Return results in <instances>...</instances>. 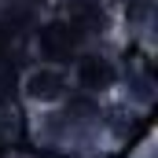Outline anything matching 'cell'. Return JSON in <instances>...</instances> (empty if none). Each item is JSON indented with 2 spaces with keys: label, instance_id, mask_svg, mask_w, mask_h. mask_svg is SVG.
<instances>
[{
  "label": "cell",
  "instance_id": "cell-1",
  "mask_svg": "<svg viewBox=\"0 0 158 158\" xmlns=\"http://www.w3.org/2000/svg\"><path fill=\"white\" fill-rule=\"evenodd\" d=\"M70 74H66V63H33L22 81H19V96L30 110H40V107H59L66 103L70 96Z\"/></svg>",
  "mask_w": 158,
  "mask_h": 158
}]
</instances>
